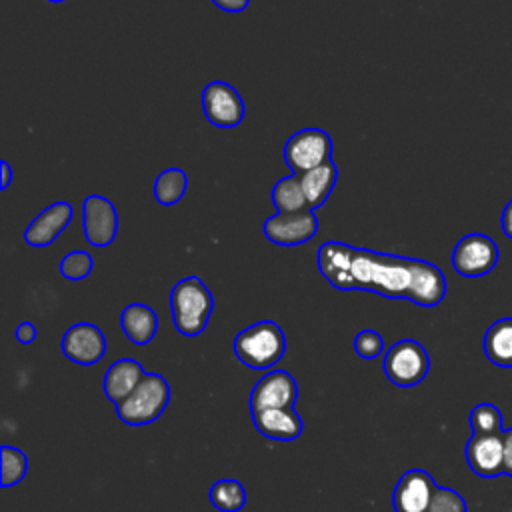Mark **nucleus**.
Segmentation results:
<instances>
[{"mask_svg":"<svg viewBox=\"0 0 512 512\" xmlns=\"http://www.w3.org/2000/svg\"><path fill=\"white\" fill-rule=\"evenodd\" d=\"M316 264L336 290H364L384 298H404L424 308L438 306L446 296L444 272L420 258L328 240L318 248Z\"/></svg>","mask_w":512,"mask_h":512,"instance_id":"nucleus-1","label":"nucleus"},{"mask_svg":"<svg viewBox=\"0 0 512 512\" xmlns=\"http://www.w3.org/2000/svg\"><path fill=\"white\" fill-rule=\"evenodd\" d=\"M214 310V298L198 276L178 280L170 290L172 324L182 336H198L204 332Z\"/></svg>","mask_w":512,"mask_h":512,"instance_id":"nucleus-2","label":"nucleus"},{"mask_svg":"<svg viewBox=\"0 0 512 512\" xmlns=\"http://www.w3.org/2000/svg\"><path fill=\"white\" fill-rule=\"evenodd\" d=\"M286 352V336L274 320L250 324L234 338L236 358L250 370L274 368Z\"/></svg>","mask_w":512,"mask_h":512,"instance_id":"nucleus-3","label":"nucleus"},{"mask_svg":"<svg viewBox=\"0 0 512 512\" xmlns=\"http://www.w3.org/2000/svg\"><path fill=\"white\" fill-rule=\"evenodd\" d=\"M170 400V386L164 376L148 374L136 386V390L120 404H116V412L122 422L130 426H144L160 418Z\"/></svg>","mask_w":512,"mask_h":512,"instance_id":"nucleus-4","label":"nucleus"},{"mask_svg":"<svg viewBox=\"0 0 512 512\" xmlns=\"http://www.w3.org/2000/svg\"><path fill=\"white\" fill-rule=\"evenodd\" d=\"M382 368H384L386 378L394 386L412 388L426 378V374L430 370V356L420 342H416L412 338H404V340L394 342L386 350Z\"/></svg>","mask_w":512,"mask_h":512,"instance_id":"nucleus-5","label":"nucleus"},{"mask_svg":"<svg viewBox=\"0 0 512 512\" xmlns=\"http://www.w3.org/2000/svg\"><path fill=\"white\" fill-rule=\"evenodd\" d=\"M282 156L292 174L308 172L332 160V138L322 128H302L286 140Z\"/></svg>","mask_w":512,"mask_h":512,"instance_id":"nucleus-6","label":"nucleus"},{"mask_svg":"<svg viewBox=\"0 0 512 512\" xmlns=\"http://www.w3.org/2000/svg\"><path fill=\"white\" fill-rule=\"evenodd\" d=\"M498 264V246L486 234H466L452 250V268L464 278H480Z\"/></svg>","mask_w":512,"mask_h":512,"instance_id":"nucleus-7","label":"nucleus"},{"mask_svg":"<svg viewBox=\"0 0 512 512\" xmlns=\"http://www.w3.org/2000/svg\"><path fill=\"white\" fill-rule=\"evenodd\" d=\"M202 110L206 120L218 128H236L244 120V100L240 92L224 80H212L204 86Z\"/></svg>","mask_w":512,"mask_h":512,"instance_id":"nucleus-8","label":"nucleus"},{"mask_svg":"<svg viewBox=\"0 0 512 512\" xmlns=\"http://www.w3.org/2000/svg\"><path fill=\"white\" fill-rule=\"evenodd\" d=\"M264 236L278 246H300L312 240L318 232V218L314 210L302 212H276L262 224Z\"/></svg>","mask_w":512,"mask_h":512,"instance_id":"nucleus-9","label":"nucleus"},{"mask_svg":"<svg viewBox=\"0 0 512 512\" xmlns=\"http://www.w3.org/2000/svg\"><path fill=\"white\" fill-rule=\"evenodd\" d=\"M298 398V384L292 374L272 370L264 374L250 392V410L258 414L272 408H292Z\"/></svg>","mask_w":512,"mask_h":512,"instance_id":"nucleus-10","label":"nucleus"},{"mask_svg":"<svg viewBox=\"0 0 512 512\" xmlns=\"http://www.w3.org/2000/svg\"><path fill=\"white\" fill-rule=\"evenodd\" d=\"M82 212V226L88 244L98 248L112 244L118 234L116 206L100 194H90L82 204Z\"/></svg>","mask_w":512,"mask_h":512,"instance_id":"nucleus-11","label":"nucleus"},{"mask_svg":"<svg viewBox=\"0 0 512 512\" xmlns=\"http://www.w3.org/2000/svg\"><path fill=\"white\" fill-rule=\"evenodd\" d=\"M62 352L76 364L92 366L104 358L106 338L98 326L90 322H78L64 332Z\"/></svg>","mask_w":512,"mask_h":512,"instance_id":"nucleus-12","label":"nucleus"},{"mask_svg":"<svg viewBox=\"0 0 512 512\" xmlns=\"http://www.w3.org/2000/svg\"><path fill=\"white\" fill-rule=\"evenodd\" d=\"M436 488L434 478L426 470L414 468L404 472L392 492L394 512H426Z\"/></svg>","mask_w":512,"mask_h":512,"instance_id":"nucleus-13","label":"nucleus"},{"mask_svg":"<svg viewBox=\"0 0 512 512\" xmlns=\"http://www.w3.org/2000/svg\"><path fill=\"white\" fill-rule=\"evenodd\" d=\"M466 462L480 478L504 474V438L500 434H472L466 442Z\"/></svg>","mask_w":512,"mask_h":512,"instance_id":"nucleus-14","label":"nucleus"},{"mask_svg":"<svg viewBox=\"0 0 512 512\" xmlns=\"http://www.w3.org/2000/svg\"><path fill=\"white\" fill-rule=\"evenodd\" d=\"M74 216V208L70 202H54L50 206H46L24 230V242L28 246H50L62 232L64 228L70 224Z\"/></svg>","mask_w":512,"mask_h":512,"instance_id":"nucleus-15","label":"nucleus"},{"mask_svg":"<svg viewBox=\"0 0 512 512\" xmlns=\"http://www.w3.org/2000/svg\"><path fill=\"white\" fill-rule=\"evenodd\" d=\"M252 422L262 436L270 440H280V442L296 440L304 430L302 418L298 416L294 406L262 410L258 414H252Z\"/></svg>","mask_w":512,"mask_h":512,"instance_id":"nucleus-16","label":"nucleus"},{"mask_svg":"<svg viewBox=\"0 0 512 512\" xmlns=\"http://www.w3.org/2000/svg\"><path fill=\"white\" fill-rule=\"evenodd\" d=\"M146 376L142 364L132 358L116 360L104 374V394L110 402H124Z\"/></svg>","mask_w":512,"mask_h":512,"instance_id":"nucleus-17","label":"nucleus"},{"mask_svg":"<svg viewBox=\"0 0 512 512\" xmlns=\"http://www.w3.org/2000/svg\"><path fill=\"white\" fill-rule=\"evenodd\" d=\"M120 326H122V332L128 336L130 342H134L138 346H144L156 336L158 316L150 306L140 304V302H132L122 310Z\"/></svg>","mask_w":512,"mask_h":512,"instance_id":"nucleus-18","label":"nucleus"},{"mask_svg":"<svg viewBox=\"0 0 512 512\" xmlns=\"http://www.w3.org/2000/svg\"><path fill=\"white\" fill-rule=\"evenodd\" d=\"M300 176V184H302V190H304V196L310 204L312 210L320 208L326 204L328 196L332 194L336 182H338V166L334 164V160L318 166V168H312L308 172H302L298 174Z\"/></svg>","mask_w":512,"mask_h":512,"instance_id":"nucleus-19","label":"nucleus"},{"mask_svg":"<svg viewBox=\"0 0 512 512\" xmlns=\"http://www.w3.org/2000/svg\"><path fill=\"white\" fill-rule=\"evenodd\" d=\"M484 354L494 366L512 368V318H500L486 330Z\"/></svg>","mask_w":512,"mask_h":512,"instance_id":"nucleus-20","label":"nucleus"},{"mask_svg":"<svg viewBox=\"0 0 512 512\" xmlns=\"http://www.w3.org/2000/svg\"><path fill=\"white\" fill-rule=\"evenodd\" d=\"M272 202L276 206V212L286 214V212H302V210H312L302 184H300V176L298 174H290L280 178L274 188H272Z\"/></svg>","mask_w":512,"mask_h":512,"instance_id":"nucleus-21","label":"nucleus"},{"mask_svg":"<svg viewBox=\"0 0 512 512\" xmlns=\"http://www.w3.org/2000/svg\"><path fill=\"white\" fill-rule=\"evenodd\" d=\"M188 188V176L182 168H166L154 180V198L160 206L178 204Z\"/></svg>","mask_w":512,"mask_h":512,"instance_id":"nucleus-22","label":"nucleus"},{"mask_svg":"<svg viewBox=\"0 0 512 512\" xmlns=\"http://www.w3.org/2000/svg\"><path fill=\"white\" fill-rule=\"evenodd\" d=\"M210 502L220 512H240L246 504V490L238 480L222 478L212 484Z\"/></svg>","mask_w":512,"mask_h":512,"instance_id":"nucleus-23","label":"nucleus"},{"mask_svg":"<svg viewBox=\"0 0 512 512\" xmlns=\"http://www.w3.org/2000/svg\"><path fill=\"white\" fill-rule=\"evenodd\" d=\"M0 484L2 488H10L16 486L18 482H22L26 470H28V458L22 450L12 448V446H2L0 450Z\"/></svg>","mask_w":512,"mask_h":512,"instance_id":"nucleus-24","label":"nucleus"},{"mask_svg":"<svg viewBox=\"0 0 512 512\" xmlns=\"http://www.w3.org/2000/svg\"><path fill=\"white\" fill-rule=\"evenodd\" d=\"M472 434H500L502 430V412L488 402L476 404L470 412Z\"/></svg>","mask_w":512,"mask_h":512,"instance_id":"nucleus-25","label":"nucleus"},{"mask_svg":"<svg viewBox=\"0 0 512 512\" xmlns=\"http://www.w3.org/2000/svg\"><path fill=\"white\" fill-rule=\"evenodd\" d=\"M58 268L64 278L78 282V280H84L92 272L94 260H92L90 252H86V250H72L60 260Z\"/></svg>","mask_w":512,"mask_h":512,"instance_id":"nucleus-26","label":"nucleus"},{"mask_svg":"<svg viewBox=\"0 0 512 512\" xmlns=\"http://www.w3.org/2000/svg\"><path fill=\"white\" fill-rule=\"evenodd\" d=\"M426 512H466V502L456 490L438 486Z\"/></svg>","mask_w":512,"mask_h":512,"instance_id":"nucleus-27","label":"nucleus"},{"mask_svg":"<svg viewBox=\"0 0 512 512\" xmlns=\"http://www.w3.org/2000/svg\"><path fill=\"white\" fill-rule=\"evenodd\" d=\"M354 350L364 360H374L384 352V338L376 330H360L354 338Z\"/></svg>","mask_w":512,"mask_h":512,"instance_id":"nucleus-28","label":"nucleus"},{"mask_svg":"<svg viewBox=\"0 0 512 512\" xmlns=\"http://www.w3.org/2000/svg\"><path fill=\"white\" fill-rule=\"evenodd\" d=\"M14 336L20 344H32L36 340L38 332H36V326L32 322H22V324H18Z\"/></svg>","mask_w":512,"mask_h":512,"instance_id":"nucleus-29","label":"nucleus"},{"mask_svg":"<svg viewBox=\"0 0 512 512\" xmlns=\"http://www.w3.org/2000/svg\"><path fill=\"white\" fill-rule=\"evenodd\" d=\"M222 12H244L250 0H210Z\"/></svg>","mask_w":512,"mask_h":512,"instance_id":"nucleus-30","label":"nucleus"},{"mask_svg":"<svg viewBox=\"0 0 512 512\" xmlns=\"http://www.w3.org/2000/svg\"><path fill=\"white\" fill-rule=\"evenodd\" d=\"M504 438V474L512 476V428L502 432Z\"/></svg>","mask_w":512,"mask_h":512,"instance_id":"nucleus-31","label":"nucleus"},{"mask_svg":"<svg viewBox=\"0 0 512 512\" xmlns=\"http://www.w3.org/2000/svg\"><path fill=\"white\" fill-rule=\"evenodd\" d=\"M500 226H502L504 234H506L508 238H512V200H510V202L504 206V210H502Z\"/></svg>","mask_w":512,"mask_h":512,"instance_id":"nucleus-32","label":"nucleus"},{"mask_svg":"<svg viewBox=\"0 0 512 512\" xmlns=\"http://www.w3.org/2000/svg\"><path fill=\"white\" fill-rule=\"evenodd\" d=\"M0 172H2V182H0V188L6 190L10 184H12V168L6 160L0 162Z\"/></svg>","mask_w":512,"mask_h":512,"instance_id":"nucleus-33","label":"nucleus"},{"mask_svg":"<svg viewBox=\"0 0 512 512\" xmlns=\"http://www.w3.org/2000/svg\"><path fill=\"white\" fill-rule=\"evenodd\" d=\"M48 2H64V0H48Z\"/></svg>","mask_w":512,"mask_h":512,"instance_id":"nucleus-34","label":"nucleus"}]
</instances>
